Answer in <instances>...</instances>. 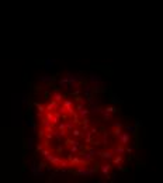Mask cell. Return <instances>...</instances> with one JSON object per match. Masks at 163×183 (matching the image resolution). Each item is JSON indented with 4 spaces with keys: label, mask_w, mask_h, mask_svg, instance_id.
Segmentation results:
<instances>
[{
    "label": "cell",
    "mask_w": 163,
    "mask_h": 183,
    "mask_svg": "<svg viewBox=\"0 0 163 183\" xmlns=\"http://www.w3.org/2000/svg\"><path fill=\"white\" fill-rule=\"evenodd\" d=\"M37 148L52 169L87 175L122 158L125 135L106 106L80 92L56 89L37 109Z\"/></svg>",
    "instance_id": "cell-1"
}]
</instances>
